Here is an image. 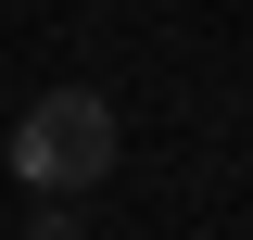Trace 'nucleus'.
<instances>
[{"label": "nucleus", "instance_id": "obj_1", "mask_svg": "<svg viewBox=\"0 0 253 240\" xmlns=\"http://www.w3.org/2000/svg\"><path fill=\"white\" fill-rule=\"evenodd\" d=\"M13 177L38 190V202H89L101 177H114V101L101 89H38L26 114H13Z\"/></svg>", "mask_w": 253, "mask_h": 240}]
</instances>
